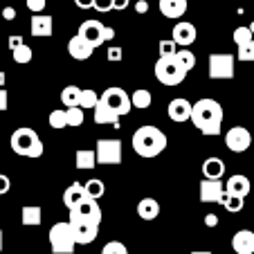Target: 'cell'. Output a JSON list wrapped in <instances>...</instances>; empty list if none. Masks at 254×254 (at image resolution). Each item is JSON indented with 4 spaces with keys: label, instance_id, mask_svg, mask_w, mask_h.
<instances>
[{
    "label": "cell",
    "instance_id": "obj_14",
    "mask_svg": "<svg viewBox=\"0 0 254 254\" xmlns=\"http://www.w3.org/2000/svg\"><path fill=\"white\" fill-rule=\"evenodd\" d=\"M191 111H193V104H189L185 97H178V99H171L169 101V117H171L173 122H178V124H183V122L191 120Z\"/></svg>",
    "mask_w": 254,
    "mask_h": 254
},
{
    "label": "cell",
    "instance_id": "obj_4",
    "mask_svg": "<svg viewBox=\"0 0 254 254\" xmlns=\"http://www.w3.org/2000/svg\"><path fill=\"white\" fill-rule=\"evenodd\" d=\"M50 248L54 254H72L77 248V241L72 236L70 223H54L50 230Z\"/></svg>",
    "mask_w": 254,
    "mask_h": 254
},
{
    "label": "cell",
    "instance_id": "obj_11",
    "mask_svg": "<svg viewBox=\"0 0 254 254\" xmlns=\"http://www.w3.org/2000/svg\"><path fill=\"white\" fill-rule=\"evenodd\" d=\"M70 227L77 245H88L99 236V225H92V223H86V221H70Z\"/></svg>",
    "mask_w": 254,
    "mask_h": 254
},
{
    "label": "cell",
    "instance_id": "obj_41",
    "mask_svg": "<svg viewBox=\"0 0 254 254\" xmlns=\"http://www.w3.org/2000/svg\"><path fill=\"white\" fill-rule=\"evenodd\" d=\"M92 9H97V11H108V9H113V0H92Z\"/></svg>",
    "mask_w": 254,
    "mask_h": 254
},
{
    "label": "cell",
    "instance_id": "obj_50",
    "mask_svg": "<svg viewBox=\"0 0 254 254\" xmlns=\"http://www.w3.org/2000/svg\"><path fill=\"white\" fill-rule=\"evenodd\" d=\"M115 36V29L113 27H104V41H111Z\"/></svg>",
    "mask_w": 254,
    "mask_h": 254
},
{
    "label": "cell",
    "instance_id": "obj_40",
    "mask_svg": "<svg viewBox=\"0 0 254 254\" xmlns=\"http://www.w3.org/2000/svg\"><path fill=\"white\" fill-rule=\"evenodd\" d=\"M45 0H27V9L32 11V14H41V11L45 9Z\"/></svg>",
    "mask_w": 254,
    "mask_h": 254
},
{
    "label": "cell",
    "instance_id": "obj_16",
    "mask_svg": "<svg viewBox=\"0 0 254 254\" xmlns=\"http://www.w3.org/2000/svg\"><path fill=\"white\" fill-rule=\"evenodd\" d=\"M92 52H95V48H92L83 36H79V34L77 36H72L70 43H67V54H70L72 59H77V61H86V59H90Z\"/></svg>",
    "mask_w": 254,
    "mask_h": 254
},
{
    "label": "cell",
    "instance_id": "obj_45",
    "mask_svg": "<svg viewBox=\"0 0 254 254\" xmlns=\"http://www.w3.org/2000/svg\"><path fill=\"white\" fill-rule=\"evenodd\" d=\"M128 2H130V0H113V9L124 11L126 7H128Z\"/></svg>",
    "mask_w": 254,
    "mask_h": 254
},
{
    "label": "cell",
    "instance_id": "obj_43",
    "mask_svg": "<svg viewBox=\"0 0 254 254\" xmlns=\"http://www.w3.org/2000/svg\"><path fill=\"white\" fill-rule=\"evenodd\" d=\"M7 106H9V95H7L5 88H0V113L7 111Z\"/></svg>",
    "mask_w": 254,
    "mask_h": 254
},
{
    "label": "cell",
    "instance_id": "obj_20",
    "mask_svg": "<svg viewBox=\"0 0 254 254\" xmlns=\"http://www.w3.org/2000/svg\"><path fill=\"white\" fill-rule=\"evenodd\" d=\"M52 29H54L52 16H45V14H34L32 16V23H29V32H32V36H50Z\"/></svg>",
    "mask_w": 254,
    "mask_h": 254
},
{
    "label": "cell",
    "instance_id": "obj_19",
    "mask_svg": "<svg viewBox=\"0 0 254 254\" xmlns=\"http://www.w3.org/2000/svg\"><path fill=\"white\" fill-rule=\"evenodd\" d=\"M86 189H83V185L81 183H72L70 187L63 191V205L67 207V209H74V207H79L83 200H86Z\"/></svg>",
    "mask_w": 254,
    "mask_h": 254
},
{
    "label": "cell",
    "instance_id": "obj_46",
    "mask_svg": "<svg viewBox=\"0 0 254 254\" xmlns=\"http://www.w3.org/2000/svg\"><path fill=\"white\" fill-rule=\"evenodd\" d=\"M205 225L207 227H216V225H218V216H216V214H207L205 216Z\"/></svg>",
    "mask_w": 254,
    "mask_h": 254
},
{
    "label": "cell",
    "instance_id": "obj_28",
    "mask_svg": "<svg viewBox=\"0 0 254 254\" xmlns=\"http://www.w3.org/2000/svg\"><path fill=\"white\" fill-rule=\"evenodd\" d=\"M178 61V65L183 67L185 72H189V70H193V65H196V54L191 52V50H178V54L173 57Z\"/></svg>",
    "mask_w": 254,
    "mask_h": 254
},
{
    "label": "cell",
    "instance_id": "obj_56",
    "mask_svg": "<svg viewBox=\"0 0 254 254\" xmlns=\"http://www.w3.org/2000/svg\"><path fill=\"white\" fill-rule=\"evenodd\" d=\"M252 5H254V0H252Z\"/></svg>",
    "mask_w": 254,
    "mask_h": 254
},
{
    "label": "cell",
    "instance_id": "obj_21",
    "mask_svg": "<svg viewBox=\"0 0 254 254\" xmlns=\"http://www.w3.org/2000/svg\"><path fill=\"white\" fill-rule=\"evenodd\" d=\"M202 176L207 180H221L225 176V162L221 158H207L202 162Z\"/></svg>",
    "mask_w": 254,
    "mask_h": 254
},
{
    "label": "cell",
    "instance_id": "obj_15",
    "mask_svg": "<svg viewBox=\"0 0 254 254\" xmlns=\"http://www.w3.org/2000/svg\"><path fill=\"white\" fill-rule=\"evenodd\" d=\"M171 36H173V41H176L180 48H187V45H191L193 41H196L198 32H196V27H193L191 23H185V20H180V23L173 25Z\"/></svg>",
    "mask_w": 254,
    "mask_h": 254
},
{
    "label": "cell",
    "instance_id": "obj_31",
    "mask_svg": "<svg viewBox=\"0 0 254 254\" xmlns=\"http://www.w3.org/2000/svg\"><path fill=\"white\" fill-rule=\"evenodd\" d=\"M178 54V43L173 39L160 41V59H171Z\"/></svg>",
    "mask_w": 254,
    "mask_h": 254
},
{
    "label": "cell",
    "instance_id": "obj_9",
    "mask_svg": "<svg viewBox=\"0 0 254 254\" xmlns=\"http://www.w3.org/2000/svg\"><path fill=\"white\" fill-rule=\"evenodd\" d=\"M70 221H86V223H92V225H99L101 223V207L97 200L92 198H86L79 207L70 211Z\"/></svg>",
    "mask_w": 254,
    "mask_h": 254
},
{
    "label": "cell",
    "instance_id": "obj_47",
    "mask_svg": "<svg viewBox=\"0 0 254 254\" xmlns=\"http://www.w3.org/2000/svg\"><path fill=\"white\" fill-rule=\"evenodd\" d=\"M2 18H5V20H14L16 18V9H14V7H5V9H2Z\"/></svg>",
    "mask_w": 254,
    "mask_h": 254
},
{
    "label": "cell",
    "instance_id": "obj_3",
    "mask_svg": "<svg viewBox=\"0 0 254 254\" xmlns=\"http://www.w3.org/2000/svg\"><path fill=\"white\" fill-rule=\"evenodd\" d=\"M11 151L16 155H25V158H41L43 155V142L32 128H16L11 133Z\"/></svg>",
    "mask_w": 254,
    "mask_h": 254
},
{
    "label": "cell",
    "instance_id": "obj_53",
    "mask_svg": "<svg viewBox=\"0 0 254 254\" xmlns=\"http://www.w3.org/2000/svg\"><path fill=\"white\" fill-rule=\"evenodd\" d=\"M0 250H2V230H0Z\"/></svg>",
    "mask_w": 254,
    "mask_h": 254
},
{
    "label": "cell",
    "instance_id": "obj_27",
    "mask_svg": "<svg viewBox=\"0 0 254 254\" xmlns=\"http://www.w3.org/2000/svg\"><path fill=\"white\" fill-rule=\"evenodd\" d=\"M95 122H97V124H106V126L111 124V126H115V128H117V126H120V115H115L113 111H108L106 106L99 104L95 108Z\"/></svg>",
    "mask_w": 254,
    "mask_h": 254
},
{
    "label": "cell",
    "instance_id": "obj_26",
    "mask_svg": "<svg viewBox=\"0 0 254 254\" xmlns=\"http://www.w3.org/2000/svg\"><path fill=\"white\" fill-rule=\"evenodd\" d=\"M74 164H77L79 171H88V169L97 167V153L90 149H79L74 153Z\"/></svg>",
    "mask_w": 254,
    "mask_h": 254
},
{
    "label": "cell",
    "instance_id": "obj_12",
    "mask_svg": "<svg viewBox=\"0 0 254 254\" xmlns=\"http://www.w3.org/2000/svg\"><path fill=\"white\" fill-rule=\"evenodd\" d=\"M225 200V185L221 180H202L200 183V202H221Z\"/></svg>",
    "mask_w": 254,
    "mask_h": 254
},
{
    "label": "cell",
    "instance_id": "obj_49",
    "mask_svg": "<svg viewBox=\"0 0 254 254\" xmlns=\"http://www.w3.org/2000/svg\"><path fill=\"white\" fill-rule=\"evenodd\" d=\"M135 9H137V14H146V11H149V2H146V0H139L137 5H135Z\"/></svg>",
    "mask_w": 254,
    "mask_h": 254
},
{
    "label": "cell",
    "instance_id": "obj_32",
    "mask_svg": "<svg viewBox=\"0 0 254 254\" xmlns=\"http://www.w3.org/2000/svg\"><path fill=\"white\" fill-rule=\"evenodd\" d=\"M236 57H239V61H254V39L250 41V43H243L239 45V52H236Z\"/></svg>",
    "mask_w": 254,
    "mask_h": 254
},
{
    "label": "cell",
    "instance_id": "obj_5",
    "mask_svg": "<svg viewBox=\"0 0 254 254\" xmlns=\"http://www.w3.org/2000/svg\"><path fill=\"white\" fill-rule=\"evenodd\" d=\"M153 72H155V79H158L160 83H164V86H178V83H183L185 79H187V72L178 65V61L173 57L158 59Z\"/></svg>",
    "mask_w": 254,
    "mask_h": 254
},
{
    "label": "cell",
    "instance_id": "obj_55",
    "mask_svg": "<svg viewBox=\"0 0 254 254\" xmlns=\"http://www.w3.org/2000/svg\"><path fill=\"white\" fill-rule=\"evenodd\" d=\"M191 254H211V252H191Z\"/></svg>",
    "mask_w": 254,
    "mask_h": 254
},
{
    "label": "cell",
    "instance_id": "obj_22",
    "mask_svg": "<svg viewBox=\"0 0 254 254\" xmlns=\"http://www.w3.org/2000/svg\"><path fill=\"white\" fill-rule=\"evenodd\" d=\"M160 11L167 18H180L187 11V0H160Z\"/></svg>",
    "mask_w": 254,
    "mask_h": 254
},
{
    "label": "cell",
    "instance_id": "obj_2",
    "mask_svg": "<svg viewBox=\"0 0 254 254\" xmlns=\"http://www.w3.org/2000/svg\"><path fill=\"white\" fill-rule=\"evenodd\" d=\"M130 144L139 158H155L167 149V135L155 126H139L133 133Z\"/></svg>",
    "mask_w": 254,
    "mask_h": 254
},
{
    "label": "cell",
    "instance_id": "obj_38",
    "mask_svg": "<svg viewBox=\"0 0 254 254\" xmlns=\"http://www.w3.org/2000/svg\"><path fill=\"white\" fill-rule=\"evenodd\" d=\"M243 198H236V196H227V193H225V200H223V207H225V209L227 211H234V214H236V211H241V209H243Z\"/></svg>",
    "mask_w": 254,
    "mask_h": 254
},
{
    "label": "cell",
    "instance_id": "obj_10",
    "mask_svg": "<svg viewBox=\"0 0 254 254\" xmlns=\"http://www.w3.org/2000/svg\"><path fill=\"white\" fill-rule=\"evenodd\" d=\"M225 144L232 153H243V151L250 149V144H252V135L243 126H232L225 133Z\"/></svg>",
    "mask_w": 254,
    "mask_h": 254
},
{
    "label": "cell",
    "instance_id": "obj_13",
    "mask_svg": "<svg viewBox=\"0 0 254 254\" xmlns=\"http://www.w3.org/2000/svg\"><path fill=\"white\" fill-rule=\"evenodd\" d=\"M104 27L106 25H101L99 20H83L81 27H79V36H83L92 48H99L101 43H106L104 41Z\"/></svg>",
    "mask_w": 254,
    "mask_h": 254
},
{
    "label": "cell",
    "instance_id": "obj_35",
    "mask_svg": "<svg viewBox=\"0 0 254 254\" xmlns=\"http://www.w3.org/2000/svg\"><path fill=\"white\" fill-rule=\"evenodd\" d=\"M50 126H52V128H65L67 126L65 111H52L50 113Z\"/></svg>",
    "mask_w": 254,
    "mask_h": 254
},
{
    "label": "cell",
    "instance_id": "obj_7",
    "mask_svg": "<svg viewBox=\"0 0 254 254\" xmlns=\"http://www.w3.org/2000/svg\"><path fill=\"white\" fill-rule=\"evenodd\" d=\"M97 164H122V142L117 137L97 139Z\"/></svg>",
    "mask_w": 254,
    "mask_h": 254
},
{
    "label": "cell",
    "instance_id": "obj_51",
    "mask_svg": "<svg viewBox=\"0 0 254 254\" xmlns=\"http://www.w3.org/2000/svg\"><path fill=\"white\" fill-rule=\"evenodd\" d=\"M74 2H77L81 9H86V7H92V0H74Z\"/></svg>",
    "mask_w": 254,
    "mask_h": 254
},
{
    "label": "cell",
    "instance_id": "obj_33",
    "mask_svg": "<svg viewBox=\"0 0 254 254\" xmlns=\"http://www.w3.org/2000/svg\"><path fill=\"white\" fill-rule=\"evenodd\" d=\"M101 254H128V250H126V245L122 241H108L101 248Z\"/></svg>",
    "mask_w": 254,
    "mask_h": 254
},
{
    "label": "cell",
    "instance_id": "obj_30",
    "mask_svg": "<svg viewBox=\"0 0 254 254\" xmlns=\"http://www.w3.org/2000/svg\"><path fill=\"white\" fill-rule=\"evenodd\" d=\"M151 101H153V97H151L149 90H135L133 95H130V104H133V108H149Z\"/></svg>",
    "mask_w": 254,
    "mask_h": 254
},
{
    "label": "cell",
    "instance_id": "obj_54",
    "mask_svg": "<svg viewBox=\"0 0 254 254\" xmlns=\"http://www.w3.org/2000/svg\"><path fill=\"white\" fill-rule=\"evenodd\" d=\"M248 27H250V32L254 34V20H252V25H248Z\"/></svg>",
    "mask_w": 254,
    "mask_h": 254
},
{
    "label": "cell",
    "instance_id": "obj_44",
    "mask_svg": "<svg viewBox=\"0 0 254 254\" xmlns=\"http://www.w3.org/2000/svg\"><path fill=\"white\" fill-rule=\"evenodd\" d=\"M108 61H122V48H111L108 50Z\"/></svg>",
    "mask_w": 254,
    "mask_h": 254
},
{
    "label": "cell",
    "instance_id": "obj_37",
    "mask_svg": "<svg viewBox=\"0 0 254 254\" xmlns=\"http://www.w3.org/2000/svg\"><path fill=\"white\" fill-rule=\"evenodd\" d=\"M67 126H81L83 124V108H67Z\"/></svg>",
    "mask_w": 254,
    "mask_h": 254
},
{
    "label": "cell",
    "instance_id": "obj_36",
    "mask_svg": "<svg viewBox=\"0 0 254 254\" xmlns=\"http://www.w3.org/2000/svg\"><path fill=\"white\" fill-rule=\"evenodd\" d=\"M11 54H14V61L16 63H29V61H32V54L34 52H32V48H29V45H20V48H16Z\"/></svg>",
    "mask_w": 254,
    "mask_h": 254
},
{
    "label": "cell",
    "instance_id": "obj_23",
    "mask_svg": "<svg viewBox=\"0 0 254 254\" xmlns=\"http://www.w3.org/2000/svg\"><path fill=\"white\" fill-rule=\"evenodd\" d=\"M160 214V202L155 198H142L137 202V216L142 221H153Z\"/></svg>",
    "mask_w": 254,
    "mask_h": 254
},
{
    "label": "cell",
    "instance_id": "obj_52",
    "mask_svg": "<svg viewBox=\"0 0 254 254\" xmlns=\"http://www.w3.org/2000/svg\"><path fill=\"white\" fill-rule=\"evenodd\" d=\"M5 86V72H0V88Z\"/></svg>",
    "mask_w": 254,
    "mask_h": 254
},
{
    "label": "cell",
    "instance_id": "obj_25",
    "mask_svg": "<svg viewBox=\"0 0 254 254\" xmlns=\"http://www.w3.org/2000/svg\"><path fill=\"white\" fill-rule=\"evenodd\" d=\"M81 95L83 90L77 86H65L61 92V104L65 108H81Z\"/></svg>",
    "mask_w": 254,
    "mask_h": 254
},
{
    "label": "cell",
    "instance_id": "obj_24",
    "mask_svg": "<svg viewBox=\"0 0 254 254\" xmlns=\"http://www.w3.org/2000/svg\"><path fill=\"white\" fill-rule=\"evenodd\" d=\"M43 211H41L39 205H25L23 211H20V221H23L25 227H39L41 221H43Z\"/></svg>",
    "mask_w": 254,
    "mask_h": 254
},
{
    "label": "cell",
    "instance_id": "obj_48",
    "mask_svg": "<svg viewBox=\"0 0 254 254\" xmlns=\"http://www.w3.org/2000/svg\"><path fill=\"white\" fill-rule=\"evenodd\" d=\"M20 45H25L20 36H11V39H9V48H11V52H14L16 48H20Z\"/></svg>",
    "mask_w": 254,
    "mask_h": 254
},
{
    "label": "cell",
    "instance_id": "obj_39",
    "mask_svg": "<svg viewBox=\"0 0 254 254\" xmlns=\"http://www.w3.org/2000/svg\"><path fill=\"white\" fill-rule=\"evenodd\" d=\"M252 36H254V34L250 32V27H236V29H234V41H236V45L250 43V41H252Z\"/></svg>",
    "mask_w": 254,
    "mask_h": 254
},
{
    "label": "cell",
    "instance_id": "obj_18",
    "mask_svg": "<svg viewBox=\"0 0 254 254\" xmlns=\"http://www.w3.org/2000/svg\"><path fill=\"white\" fill-rule=\"evenodd\" d=\"M232 250L236 254H254V232L252 230H239L232 239Z\"/></svg>",
    "mask_w": 254,
    "mask_h": 254
},
{
    "label": "cell",
    "instance_id": "obj_8",
    "mask_svg": "<svg viewBox=\"0 0 254 254\" xmlns=\"http://www.w3.org/2000/svg\"><path fill=\"white\" fill-rule=\"evenodd\" d=\"M209 77L211 79H234V57L232 54H211Z\"/></svg>",
    "mask_w": 254,
    "mask_h": 254
},
{
    "label": "cell",
    "instance_id": "obj_17",
    "mask_svg": "<svg viewBox=\"0 0 254 254\" xmlns=\"http://www.w3.org/2000/svg\"><path fill=\"white\" fill-rule=\"evenodd\" d=\"M250 189H252V185H250L248 176H243V173H234V176L225 183V193L227 196L245 198L250 193Z\"/></svg>",
    "mask_w": 254,
    "mask_h": 254
},
{
    "label": "cell",
    "instance_id": "obj_42",
    "mask_svg": "<svg viewBox=\"0 0 254 254\" xmlns=\"http://www.w3.org/2000/svg\"><path fill=\"white\" fill-rule=\"evenodd\" d=\"M9 189H11V180L5 176V173H0V196H2V193H7Z\"/></svg>",
    "mask_w": 254,
    "mask_h": 254
},
{
    "label": "cell",
    "instance_id": "obj_29",
    "mask_svg": "<svg viewBox=\"0 0 254 254\" xmlns=\"http://www.w3.org/2000/svg\"><path fill=\"white\" fill-rule=\"evenodd\" d=\"M83 189H86V196L88 198H92V200H97V198H101L104 196V191H106V187H104V183L101 180H88V183H83Z\"/></svg>",
    "mask_w": 254,
    "mask_h": 254
},
{
    "label": "cell",
    "instance_id": "obj_34",
    "mask_svg": "<svg viewBox=\"0 0 254 254\" xmlns=\"http://www.w3.org/2000/svg\"><path fill=\"white\" fill-rule=\"evenodd\" d=\"M97 106H99V95L95 90H83L81 95V108H92L95 111Z\"/></svg>",
    "mask_w": 254,
    "mask_h": 254
},
{
    "label": "cell",
    "instance_id": "obj_6",
    "mask_svg": "<svg viewBox=\"0 0 254 254\" xmlns=\"http://www.w3.org/2000/svg\"><path fill=\"white\" fill-rule=\"evenodd\" d=\"M99 104L106 106L108 111H113L115 115H128L130 108H133V104H130V97L126 95V90H122V88H108V90H104L99 95Z\"/></svg>",
    "mask_w": 254,
    "mask_h": 254
},
{
    "label": "cell",
    "instance_id": "obj_1",
    "mask_svg": "<svg viewBox=\"0 0 254 254\" xmlns=\"http://www.w3.org/2000/svg\"><path fill=\"white\" fill-rule=\"evenodd\" d=\"M191 124L207 137L218 135L223 126V106L216 99H209V97L198 99L191 111Z\"/></svg>",
    "mask_w": 254,
    "mask_h": 254
}]
</instances>
